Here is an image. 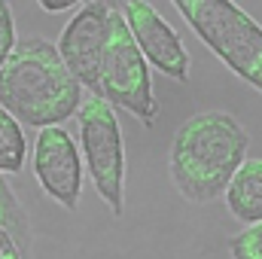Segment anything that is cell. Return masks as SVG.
<instances>
[{
	"label": "cell",
	"mask_w": 262,
	"mask_h": 259,
	"mask_svg": "<svg viewBox=\"0 0 262 259\" xmlns=\"http://www.w3.org/2000/svg\"><path fill=\"white\" fill-rule=\"evenodd\" d=\"M25 156H28V140H25L21 122L0 107V174L21 171Z\"/></svg>",
	"instance_id": "cell-10"
},
{
	"label": "cell",
	"mask_w": 262,
	"mask_h": 259,
	"mask_svg": "<svg viewBox=\"0 0 262 259\" xmlns=\"http://www.w3.org/2000/svg\"><path fill=\"white\" fill-rule=\"evenodd\" d=\"M18 40H15V18H12V6L6 0H0V70L9 61V55L15 52Z\"/></svg>",
	"instance_id": "cell-13"
},
{
	"label": "cell",
	"mask_w": 262,
	"mask_h": 259,
	"mask_svg": "<svg viewBox=\"0 0 262 259\" xmlns=\"http://www.w3.org/2000/svg\"><path fill=\"white\" fill-rule=\"evenodd\" d=\"M98 98H104L110 107L128 110L143 125H152V119H156L149 67H146V58L137 49L119 9H113V15H110L107 46H104V58H101V73H98Z\"/></svg>",
	"instance_id": "cell-5"
},
{
	"label": "cell",
	"mask_w": 262,
	"mask_h": 259,
	"mask_svg": "<svg viewBox=\"0 0 262 259\" xmlns=\"http://www.w3.org/2000/svg\"><path fill=\"white\" fill-rule=\"evenodd\" d=\"M201 43L244 82L262 92V25L232 0H174Z\"/></svg>",
	"instance_id": "cell-3"
},
{
	"label": "cell",
	"mask_w": 262,
	"mask_h": 259,
	"mask_svg": "<svg viewBox=\"0 0 262 259\" xmlns=\"http://www.w3.org/2000/svg\"><path fill=\"white\" fill-rule=\"evenodd\" d=\"M229 250L235 259H262V223L247 226L229 241Z\"/></svg>",
	"instance_id": "cell-12"
},
{
	"label": "cell",
	"mask_w": 262,
	"mask_h": 259,
	"mask_svg": "<svg viewBox=\"0 0 262 259\" xmlns=\"http://www.w3.org/2000/svg\"><path fill=\"white\" fill-rule=\"evenodd\" d=\"M247 131L223 110L189 116L171 143V177L183 198L204 204L226 195L232 177L247 162Z\"/></svg>",
	"instance_id": "cell-2"
},
{
	"label": "cell",
	"mask_w": 262,
	"mask_h": 259,
	"mask_svg": "<svg viewBox=\"0 0 262 259\" xmlns=\"http://www.w3.org/2000/svg\"><path fill=\"white\" fill-rule=\"evenodd\" d=\"M0 107L18 122L52 128L82 107V85L67 70L55 43L25 37L0 70Z\"/></svg>",
	"instance_id": "cell-1"
},
{
	"label": "cell",
	"mask_w": 262,
	"mask_h": 259,
	"mask_svg": "<svg viewBox=\"0 0 262 259\" xmlns=\"http://www.w3.org/2000/svg\"><path fill=\"white\" fill-rule=\"evenodd\" d=\"M0 259H21V250L15 244V235L6 226H0Z\"/></svg>",
	"instance_id": "cell-14"
},
{
	"label": "cell",
	"mask_w": 262,
	"mask_h": 259,
	"mask_svg": "<svg viewBox=\"0 0 262 259\" xmlns=\"http://www.w3.org/2000/svg\"><path fill=\"white\" fill-rule=\"evenodd\" d=\"M79 149L85 171L95 183L104 204L113 210V217H122L125 210V143H122V128L116 119V110L92 95L82 98L79 107Z\"/></svg>",
	"instance_id": "cell-4"
},
{
	"label": "cell",
	"mask_w": 262,
	"mask_h": 259,
	"mask_svg": "<svg viewBox=\"0 0 262 259\" xmlns=\"http://www.w3.org/2000/svg\"><path fill=\"white\" fill-rule=\"evenodd\" d=\"M110 15H113V6L104 0L82 3L61 28V37L55 43L67 70L79 79L82 89H92V95H98V73H101V58L107 46Z\"/></svg>",
	"instance_id": "cell-6"
},
{
	"label": "cell",
	"mask_w": 262,
	"mask_h": 259,
	"mask_svg": "<svg viewBox=\"0 0 262 259\" xmlns=\"http://www.w3.org/2000/svg\"><path fill=\"white\" fill-rule=\"evenodd\" d=\"M34 174L43 192L67 210H76L82 192V153L61 125L43 128L34 143Z\"/></svg>",
	"instance_id": "cell-7"
},
{
	"label": "cell",
	"mask_w": 262,
	"mask_h": 259,
	"mask_svg": "<svg viewBox=\"0 0 262 259\" xmlns=\"http://www.w3.org/2000/svg\"><path fill=\"white\" fill-rule=\"evenodd\" d=\"M119 12L128 25L137 49L143 52L146 64H152L159 73H165L177 82H186L189 79V52H186L180 34L159 15V9L146 0H128Z\"/></svg>",
	"instance_id": "cell-8"
},
{
	"label": "cell",
	"mask_w": 262,
	"mask_h": 259,
	"mask_svg": "<svg viewBox=\"0 0 262 259\" xmlns=\"http://www.w3.org/2000/svg\"><path fill=\"white\" fill-rule=\"evenodd\" d=\"M0 226H6L15 238H28V217L25 207L18 204V198L12 195L9 183L0 174Z\"/></svg>",
	"instance_id": "cell-11"
},
{
	"label": "cell",
	"mask_w": 262,
	"mask_h": 259,
	"mask_svg": "<svg viewBox=\"0 0 262 259\" xmlns=\"http://www.w3.org/2000/svg\"><path fill=\"white\" fill-rule=\"evenodd\" d=\"M226 204L235 220L262 223V159H247L226 189Z\"/></svg>",
	"instance_id": "cell-9"
},
{
	"label": "cell",
	"mask_w": 262,
	"mask_h": 259,
	"mask_svg": "<svg viewBox=\"0 0 262 259\" xmlns=\"http://www.w3.org/2000/svg\"><path fill=\"white\" fill-rule=\"evenodd\" d=\"M82 3H76V0H58V3H52V0H40V9H46V12H67V9H79Z\"/></svg>",
	"instance_id": "cell-15"
}]
</instances>
